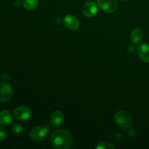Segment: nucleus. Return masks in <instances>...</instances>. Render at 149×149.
I'll list each match as a JSON object with an SVG mask.
<instances>
[{
  "label": "nucleus",
  "instance_id": "obj_1",
  "mask_svg": "<svg viewBox=\"0 0 149 149\" xmlns=\"http://www.w3.org/2000/svg\"><path fill=\"white\" fill-rule=\"evenodd\" d=\"M50 143L52 146L56 149H67L73 145L74 138L68 131L58 130L51 135Z\"/></svg>",
  "mask_w": 149,
  "mask_h": 149
},
{
  "label": "nucleus",
  "instance_id": "obj_9",
  "mask_svg": "<svg viewBox=\"0 0 149 149\" xmlns=\"http://www.w3.org/2000/svg\"><path fill=\"white\" fill-rule=\"evenodd\" d=\"M138 55L146 63H149V44L143 43L137 48Z\"/></svg>",
  "mask_w": 149,
  "mask_h": 149
},
{
  "label": "nucleus",
  "instance_id": "obj_4",
  "mask_svg": "<svg viewBox=\"0 0 149 149\" xmlns=\"http://www.w3.org/2000/svg\"><path fill=\"white\" fill-rule=\"evenodd\" d=\"M32 111L30 108L26 106H18L14 111V116L20 121H26L31 118Z\"/></svg>",
  "mask_w": 149,
  "mask_h": 149
},
{
  "label": "nucleus",
  "instance_id": "obj_7",
  "mask_svg": "<svg viewBox=\"0 0 149 149\" xmlns=\"http://www.w3.org/2000/svg\"><path fill=\"white\" fill-rule=\"evenodd\" d=\"M64 23L65 26L71 30H77L79 28L80 22L76 16L73 15H67L64 17Z\"/></svg>",
  "mask_w": 149,
  "mask_h": 149
},
{
  "label": "nucleus",
  "instance_id": "obj_17",
  "mask_svg": "<svg viewBox=\"0 0 149 149\" xmlns=\"http://www.w3.org/2000/svg\"><path fill=\"white\" fill-rule=\"evenodd\" d=\"M9 78H10V77H9V76L7 75V74H4V75L2 76V81H3V82H7V81H8L9 80Z\"/></svg>",
  "mask_w": 149,
  "mask_h": 149
},
{
  "label": "nucleus",
  "instance_id": "obj_11",
  "mask_svg": "<svg viewBox=\"0 0 149 149\" xmlns=\"http://www.w3.org/2000/svg\"><path fill=\"white\" fill-rule=\"evenodd\" d=\"M13 121L12 113L7 110L0 111V125L2 126H8Z\"/></svg>",
  "mask_w": 149,
  "mask_h": 149
},
{
  "label": "nucleus",
  "instance_id": "obj_18",
  "mask_svg": "<svg viewBox=\"0 0 149 149\" xmlns=\"http://www.w3.org/2000/svg\"><path fill=\"white\" fill-rule=\"evenodd\" d=\"M135 47L132 45H130V46L128 47V51H129L130 53H132V52H135Z\"/></svg>",
  "mask_w": 149,
  "mask_h": 149
},
{
  "label": "nucleus",
  "instance_id": "obj_2",
  "mask_svg": "<svg viewBox=\"0 0 149 149\" xmlns=\"http://www.w3.org/2000/svg\"><path fill=\"white\" fill-rule=\"evenodd\" d=\"M114 122L122 129H127L132 126V116L126 111H119L116 112L113 116Z\"/></svg>",
  "mask_w": 149,
  "mask_h": 149
},
{
  "label": "nucleus",
  "instance_id": "obj_12",
  "mask_svg": "<svg viewBox=\"0 0 149 149\" xmlns=\"http://www.w3.org/2000/svg\"><path fill=\"white\" fill-rule=\"evenodd\" d=\"M143 38V31L142 29L137 28L132 31L130 35V39L132 43L138 44L141 42Z\"/></svg>",
  "mask_w": 149,
  "mask_h": 149
},
{
  "label": "nucleus",
  "instance_id": "obj_8",
  "mask_svg": "<svg viewBox=\"0 0 149 149\" xmlns=\"http://www.w3.org/2000/svg\"><path fill=\"white\" fill-rule=\"evenodd\" d=\"M98 11L97 6L94 1H88L83 7L82 12L87 17H94Z\"/></svg>",
  "mask_w": 149,
  "mask_h": 149
},
{
  "label": "nucleus",
  "instance_id": "obj_3",
  "mask_svg": "<svg viewBox=\"0 0 149 149\" xmlns=\"http://www.w3.org/2000/svg\"><path fill=\"white\" fill-rule=\"evenodd\" d=\"M49 134V129L45 126H37L33 127L30 132V137L33 141H42Z\"/></svg>",
  "mask_w": 149,
  "mask_h": 149
},
{
  "label": "nucleus",
  "instance_id": "obj_6",
  "mask_svg": "<svg viewBox=\"0 0 149 149\" xmlns=\"http://www.w3.org/2000/svg\"><path fill=\"white\" fill-rule=\"evenodd\" d=\"M97 4L103 12L107 13H113L117 8L116 0H97Z\"/></svg>",
  "mask_w": 149,
  "mask_h": 149
},
{
  "label": "nucleus",
  "instance_id": "obj_19",
  "mask_svg": "<svg viewBox=\"0 0 149 149\" xmlns=\"http://www.w3.org/2000/svg\"><path fill=\"white\" fill-rule=\"evenodd\" d=\"M122 1H127V0H122Z\"/></svg>",
  "mask_w": 149,
  "mask_h": 149
},
{
  "label": "nucleus",
  "instance_id": "obj_15",
  "mask_svg": "<svg viewBox=\"0 0 149 149\" xmlns=\"http://www.w3.org/2000/svg\"><path fill=\"white\" fill-rule=\"evenodd\" d=\"M12 131L15 135H20L23 132V127L20 124L15 123L12 127Z\"/></svg>",
  "mask_w": 149,
  "mask_h": 149
},
{
  "label": "nucleus",
  "instance_id": "obj_16",
  "mask_svg": "<svg viewBox=\"0 0 149 149\" xmlns=\"http://www.w3.org/2000/svg\"><path fill=\"white\" fill-rule=\"evenodd\" d=\"M7 137V132L5 129L2 127H0V141H2L5 140Z\"/></svg>",
  "mask_w": 149,
  "mask_h": 149
},
{
  "label": "nucleus",
  "instance_id": "obj_5",
  "mask_svg": "<svg viewBox=\"0 0 149 149\" xmlns=\"http://www.w3.org/2000/svg\"><path fill=\"white\" fill-rule=\"evenodd\" d=\"M13 88L7 82L0 83V103H5L12 98Z\"/></svg>",
  "mask_w": 149,
  "mask_h": 149
},
{
  "label": "nucleus",
  "instance_id": "obj_10",
  "mask_svg": "<svg viewBox=\"0 0 149 149\" xmlns=\"http://www.w3.org/2000/svg\"><path fill=\"white\" fill-rule=\"evenodd\" d=\"M51 124L54 127H58L64 121V114L61 111H55L51 116Z\"/></svg>",
  "mask_w": 149,
  "mask_h": 149
},
{
  "label": "nucleus",
  "instance_id": "obj_14",
  "mask_svg": "<svg viewBox=\"0 0 149 149\" xmlns=\"http://www.w3.org/2000/svg\"><path fill=\"white\" fill-rule=\"evenodd\" d=\"M96 149H113L114 148V146L111 143L106 142V141H103V142H100L96 146Z\"/></svg>",
  "mask_w": 149,
  "mask_h": 149
},
{
  "label": "nucleus",
  "instance_id": "obj_13",
  "mask_svg": "<svg viewBox=\"0 0 149 149\" xmlns=\"http://www.w3.org/2000/svg\"><path fill=\"white\" fill-rule=\"evenodd\" d=\"M23 7L26 10H33L38 7L39 0H24Z\"/></svg>",
  "mask_w": 149,
  "mask_h": 149
}]
</instances>
